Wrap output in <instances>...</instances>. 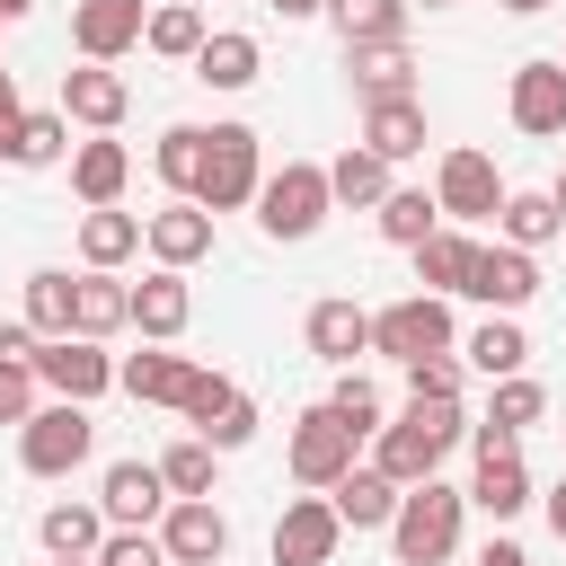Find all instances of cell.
Masks as SVG:
<instances>
[{
	"mask_svg": "<svg viewBox=\"0 0 566 566\" xmlns=\"http://www.w3.org/2000/svg\"><path fill=\"white\" fill-rule=\"evenodd\" d=\"M460 433H469L460 398H424V407H407L398 424L371 433V469H380L389 486H424V478H442V460H451Z\"/></svg>",
	"mask_w": 566,
	"mask_h": 566,
	"instance_id": "cell-1",
	"label": "cell"
},
{
	"mask_svg": "<svg viewBox=\"0 0 566 566\" xmlns=\"http://www.w3.org/2000/svg\"><path fill=\"white\" fill-rule=\"evenodd\" d=\"M460 522H469V495H460V486H442V478L407 486L398 513H389V548H398V566H451Z\"/></svg>",
	"mask_w": 566,
	"mask_h": 566,
	"instance_id": "cell-2",
	"label": "cell"
},
{
	"mask_svg": "<svg viewBox=\"0 0 566 566\" xmlns=\"http://www.w3.org/2000/svg\"><path fill=\"white\" fill-rule=\"evenodd\" d=\"M256 186H265V142L248 124H212L203 133V186H195V203L203 212H239V203H256Z\"/></svg>",
	"mask_w": 566,
	"mask_h": 566,
	"instance_id": "cell-3",
	"label": "cell"
},
{
	"mask_svg": "<svg viewBox=\"0 0 566 566\" xmlns=\"http://www.w3.org/2000/svg\"><path fill=\"white\" fill-rule=\"evenodd\" d=\"M327 212H336V203H327V168H318V159L265 168V186H256V230H265V239H310Z\"/></svg>",
	"mask_w": 566,
	"mask_h": 566,
	"instance_id": "cell-4",
	"label": "cell"
},
{
	"mask_svg": "<svg viewBox=\"0 0 566 566\" xmlns=\"http://www.w3.org/2000/svg\"><path fill=\"white\" fill-rule=\"evenodd\" d=\"M88 451H97V416L71 407V398H53V407H35V416L18 424V469H27V478H71Z\"/></svg>",
	"mask_w": 566,
	"mask_h": 566,
	"instance_id": "cell-5",
	"label": "cell"
},
{
	"mask_svg": "<svg viewBox=\"0 0 566 566\" xmlns=\"http://www.w3.org/2000/svg\"><path fill=\"white\" fill-rule=\"evenodd\" d=\"M371 354H389L398 371H407V363H424V354H460V336H451V301L407 292V301L371 310Z\"/></svg>",
	"mask_w": 566,
	"mask_h": 566,
	"instance_id": "cell-6",
	"label": "cell"
},
{
	"mask_svg": "<svg viewBox=\"0 0 566 566\" xmlns=\"http://www.w3.org/2000/svg\"><path fill=\"white\" fill-rule=\"evenodd\" d=\"M177 416H186L195 442H212V451H248V442H256V398H248L230 371H195V389H186Z\"/></svg>",
	"mask_w": 566,
	"mask_h": 566,
	"instance_id": "cell-7",
	"label": "cell"
},
{
	"mask_svg": "<svg viewBox=\"0 0 566 566\" xmlns=\"http://www.w3.org/2000/svg\"><path fill=\"white\" fill-rule=\"evenodd\" d=\"M27 371H35L53 398H71V407H88V398H106V389H115V354H106V345H88V336H44V345L27 354Z\"/></svg>",
	"mask_w": 566,
	"mask_h": 566,
	"instance_id": "cell-8",
	"label": "cell"
},
{
	"mask_svg": "<svg viewBox=\"0 0 566 566\" xmlns=\"http://www.w3.org/2000/svg\"><path fill=\"white\" fill-rule=\"evenodd\" d=\"M504 168L486 159V150H442V168H433V203H442V221H495L504 212Z\"/></svg>",
	"mask_w": 566,
	"mask_h": 566,
	"instance_id": "cell-9",
	"label": "cell"
},
{
	"mask_svg": "<svg viewBox=\"0 0 566 566\" xmlns=\"http://www.w3.org/2000/svg\"><path fill=\"white\" fill-rule=\"evenodd\" d=\"M469 301H486V318H513L531 292H539V256H522V248H504V239H478V256H469V283H460Z\"/></svg>",
	"mask_w": 566,
	"mask_h": 566,
	"instance_id": "cell-10",
	"label": "cell"
},
{
	"mask_svg": "<svg viewBox=\"0 0 566 566\" xmlns=\"http://www.w3.org/2000/svg\"><path fill=\"white\" fill-rule=\"evenodd\" d=\"M354 451H363V442H354V433H345L327 407H310V416L292 424V442H283V460H292V478H301L310 495H327V486L354 469Z\"/></svg>",
	"mask_w": 566,
	"mask_h": 566,
	"instance_id": "cell-11",
	"label": "cell"
},
{
	"mask_svg": "<svg viewBox=\"0 0 566 566\" xmlns=\"http://www.w3.org/2000/svg\"><path fill=\"white\" fill-rule=\"evenodd\" d=\"M159 548H168V566H221L230 557V513L212 495H177L159 513Z\"/></svg>",
	"mask_w": 566,
	"mask_h": 566,
	"instance_id": "cell-12",
	"label": "cell"
},
{
	"mask_svg": "<svg viewBox=\"0 0 566 566\" xmlns=\"http://www.w3.org/2000/svg\"><path fill=\"white\" fill-rule=\"evenodd\" d=\"M504 115H513V133H531V142H557V133H566V71H557V53H531V62L513 71Z\"/></svg>",
	"mask_w": 566,
	"mask_h": 566,
	"instance_id": "cell-13",
	"label": "cell"
},
{
	"mask_svg": "<svg viewBox=\"0 0 566 566\" xmlns=\"http://www.w3.org/2000/svg\"><path fill=\"white\" fill-rule=\"evenodd\" d=\"M142 248H150V265L186 274V265H203V256H212V212H203V203H186V195H168L159 212H142Z\"/></svg>",
	"mask_w": 566,
	"mask_h": 566,
	"instance_id": "cell-14",
	"label": "cell"
},
{
	"mask_svg": "<svg viewBox=\"0 0 566 566\" xmlns=\"http://www.w3.org/2000/svg\"><path fill=\"white\" fill-rule=\"evenodd\" d=\"M97 513H106V531H159V513H168L159 460H115L97 478Z\"/></svg>",
	"mask_w": 566,
	"mask_h": 566,
	"instance_id": "cell-15",
	"label": "cell"
},
{
	"mask_svg": "<svg viewBox=\"0 0 566 566\" xmlns=\"http://www.w3.org/2000/svg\"><path fill=\"white\" fill-rule=\"evenodd\" d=\"M336 539H345V522L327 495H292L274 513V566H336Z\"/></svg>",
	"mask_w": 566,
	"mask_h": 566,
	"instance_id": "cell-16",
	"label": "cell"
},
{
	"mask_svg": "<svg viewBox=\"0 0 566 566\" xmlns=\"http://www.w3.org/2000/svg\"><path fill=\"white\" fill-rule=\"evenodd\" d=\"M71 44H80V62L115 71L142 44V0H71Z\"/></svg>",
	"mask_w": 566,
	"mask_h": 566,
	"instance_id": "cell-17",
	"label": "cell"
},
{
	"mask_svg": "<svg viewBox=\"0 0 566 566\" xmlns=\"http://www.w3.org/2000/svg\"><path fill=\"white\" fill-rule=\"evenodd\" d=\"M124 106H133L124 71H106V62H80V71H62V124L115 133V124H124Z\"/></svg>",
	"mask_w": 566,
	"mask_h": 566,
	"instance_id": "cell-18",
	"label": "cell"
},
{
	"mask_svg": "<svg viewBox=\"0 0 566 566\" xmlns=\"http://www.w3.org/2000/svg\"><path fill=\"white\" fill-rule=\"evenodd\" d=\"M301 336H310V354L318 363H336V371H354V354H371V310L363 301H310V318H301Z\"/></svg>",
	"mask_w": 566,
	"mask_h": 566,
	"instance_id": "cell-19",
	"label": "cell"
},
{
	"mask_svg": "<svg viewBox=\"0 0 566 566\" xmlns=\"http://www.w3.org/2000/svg\"><path fill=\"white\" fill-rule=\"evenodd\" d=\"M195 371H203V363H186V354H168V345H142V354H124V363H115V389H124V398H142V407H186Z\"/></svg>",
	"mask_w": 566,
	"mask_h": 566,
	"instance_id": "cell-20",
	"label": "cell"
},
{
	"mask_svg": "<svg viewBox=\"0 0 566 566\" xmlns=\"http://www.w3.org/2000/svg\"><path fill=\"white\" fill-rule=\"evenodd\" d=\"M186 318H195V292H186V274L150 265V274L133 283V327H142V345H177V336H186Z\"/></svg>",
	"mask_w": 566,
	"mask_h": 566,
	"instance_id": "cell-21",
	"label": "cell"
},
{
	"mask_svg": "<svg viewBox=\"0 0 566 566\" xmlns=\"http://www.w3.org/2000/svg\"><path fill=\"white\" fill-rule=\"evenodd\" d=\"M548 416V389L531 380V371H513V380H495V398H486V424H469L478 433V451H513L531 424Z\"/></svg>",
	"mask_w": 566,
	"mask_h": 566,
	"instance_id": "cell-22",
	"label": "cell"
},
{
	"mask_svg": "<svg viewBox=\"0 0 566 566\" xmlns=\"http://www.w3.org/2000/svg\"><path fill=\"white\" fill-rule=\"evenodd\" d=\"M363 150L389 159V168L416 159V150H424V97H371V106H363Z\"/></svg>",
	"mask_w": 566,
	"mask_h": 566,
	"instance_id": "cell-23",
	"label": "cell"
},
{
	"mask_svg": "<svg viewBox=\"0 0 566 566\" xmlns=\"http://www.w3.org/2000/svg\"><path fill=\"white\" fill-rule=\"evenodd\" d=\"M124 177H133V150H124L115 133H88V142L71 150V195H80L88 212H106V203L124 195Z\"/></svg>",
	"mask_w": 566,
	"mask_h": 566,
	"instance_id": "cell-24",
	"label": "cell"
},
{
	"mask_svg": "<svg viewBox=\"0 0 566 566\" xmlns=\"http://www.w3.org/2000/svg\"><path fill=\"white\" fill-rule=\"evenodd\" d=\"M115 327H133V283H115V274H71V336L106 345Z\"/></svg>",
	"mask_w": 566,
	"mask_h": 566,
	"instance_id": "cell-25",
	"label": "cell"
},
{
	"mask_svg": "<svg viewBox=\"0 0 566 566\" xmlns=\"http://www.w3.org/2000/svg\"><path fill=\"white\" fill-rule=\"evenodd\" d=\"M398 495H407V486H389V478H380L371 460H354V469H345V478L327 486V504H336V522H345V531H389Z\"/></svg>",
	"mask_w": 566,
	"mask_h": 566,
	"instance_id": "cell-26",
	"label": "cell"
},
{
	"mask_svg": "<svg viewBox=\"0 0 566 566\" xmlns=\"http://www.w3.org/2000/svg\"><path fill=\"white\" fill-rule=\"evenodd\" d=\"M256 71H265V44L248 27H212L203 53H195V80L203 88H256Z\"/></svg>",
	"mask_w": 566,
	"mask_h": 566,
	"instance_id": "cell-27",
	"label": "cell"
},
{
	"mask_svg": "<svg viewBox=\"0 0 566 566\" xmlns=\"http://www.w3.org/2000/svg\"><path fill=\"white\" fill-rule=\"evenodd\" d=\"M478 513H495V522H513L522 504H531V469H522V442L513 451H478V478L460 486Z\"/></svg>",
	"mask_w": 566,
	"mask_h": 566,
	"instance_id": "cell-28",
	"label": "cell"
},
{
	"mask_svg": "<svg viewBox=\"0 0 566 566\" xmlns=\"http://www.w3.org/2000/svg\"><path fill=\"white\" fill-rule=\"evenodd\" d=\"M345 71H354L363 106L371 97H416V53L407 44H345Z\"/></svg>",
	"mask_w": 566,
	"mask_h": 566,
	"instance_id": "cell-29",
	"label": "cell"
},
{
	"mask_svg": "<svg viewBox=\"0 0 566 566\" xmlns=\"http://www.w3.org/2000/svg\"><path fill=\"white\" fill-rule=\"evenodd\" d=\"M124 256H142V212H80V265L88 274H115Z\"/></svg>",
	"mask_w": 566,
	"mask_h": 566,
	"instance_id": "cell-30",
	"label": "cell"
},
{
	"mask_svg": "<svg viewBox=\"0 0 566 566\" xmlns=\"http://www.w3.org/2000/svg\"><path fill=\"white\" fill-rule=\"evenodd\" d=\"M371 221H380V239H389V248H424V239L442 230V203H433L424 186H389V195L371 203Z\"/></svg>",
	"mask_w": 566,
	"mask_h": 566,
	"instance_id": "cell-31",
	"label": "cell"
},
{
	"mask_svg": "<svg viewBox=\"0 0 566 566\" xmlns=\"http://www.w3.org/2000/svg\"><path fill=\"white\" fill-rule=\"evenodd\" d=\"M35 539H44V557H97L106 548V513L97 504H44V522H35Z\"/></svg>",
	"mask_w": 566,
	"mask_h": 566,
	"instance_id": "cell-32",
	"label": "cell"
},
{
	"mask_svg": "<svg viewBox=\"0 0 566 566\" xmlns=\"http://www.w3.org/2000/svg\"><path fill=\"white\" fill-rule=\"evenodd\" d=\"M389 195V159H371L363 142H345L336 159H327V203H354V212H371Z\"/></svg>",
	"mask_w": 566,
	"mask_h": 566,
	"instance_id": "cell-33",
	"label": "cell"
},
{
	"mask_svg": "<svg viewBox=\"0 0 566 566\" xmlns=\"http://www.w3.org/2000/svg\"><path fill=\"white\" fill-rule=\"evenodd\" d=\"M407 256H416V283H424L433 301H451V292L469 283V256H478V239H469V230H433V239H424V248H407Z\"/></svg>",
	"mask_w": 566,
	"mask_h": 566,
	"instance_id": "cell-34",
	"label": "cell"
},
{
	"mask_svg": "<svg viewBox=\"0 0 566 566\" xmlns=\"http://www.w3.org/2000/svg\"><path fill=\"white\" fill-rule=\"evenodd\" d=\"M460 354H469V371H486V380H513V371L531 363V336H522V318H478Z\"/></svg>",
	"mask_w": 566,
	"mask_h": 566,
	"instance_id": "cell-35",
	"label": "cell"
},
{
	"mask_svg": "<svg viewBox=\"0 0 566 566\" xmlns=\"http://www.w3.org/2000/svg\"><path fill=\"white\" fill-rule=\"evenodd\" d=\"M327 27L345 44H407V0H327Z\"/></svg>",
	"mask_w": 566,
	"mask_h": 566,
	"instance_id": "cell-36",
	"label": "cell"
},
{
	"mask_svg": "<svg viewBox=\"0 0 566 566\" xmlns=\"http://www.w3.org/2000/svg\"><path fill=\"white\" fill-rule=\"evenodd\" d=\"M203 35H212V27H203V9H186V0H168V9H150V18H142V44H150L159 62H195V53H203Z\"/></svg>",
	"mask_w": 566,
	"mask_h": 566,
	"instance_id": "cell-37",
	"label": "cell"
},
{
	"mask_svg": "<svg viewBox=\"0 0 566 566\" xmlns=\"http://www.w3.org/2000/svg\"><path fill=\"white\" fill-rule=\"evenodd\" d=\"M150 168H159V186H168V195H186V203H195V186H203V124H168V133H159V150H150Z\"/></svg>",
	"mask_w": 566,
	"mask_h": 566,
	"instance_id": "cell-38",
	"label": "cell"
},
{
	"mask_svg": "<svg viewBox=\"0 0 566 566\" xmlns=\"http://www.w3.org/2000/svg\"><path fill=\"white\" fill-rule=\"evenodd\" d=\"M557 230H566V221H557V203H548V195H504V212H495V239H504V248H522V256H531V248H548Z\"/></svg>",
	"mask_w": 566,
	"mask_h": 566,
	"instance_id": "cell-39",
	"label": "cell"
},
{
	"mask_svg": "<svg viewBox=\"0 0 566 566\" xmlns=\"http://www.w3.org/2000/svg\"><path fill=\"white\" fill-rule=\"evenodd\" d=\"M18 318L35 327V345H44V336H71V274H62V265H35V274H27V310H18Z\"/></svg>",
	"mask_w": 566,
	"mask_h": 566,
	"instance_id": "cell-40",
	"label": "cell"
},
{
	"mask_svg": "<svg viewBox=\"0 0 566 566\" xmlns=\"http://www.w3.org/2000/svg\"><path fill=\"white\" fill-rule=\"evenodd\" d=\"M212 469H221L212 442H195V433L168 442V451H159V486H168V504H177V495H212Z\"/></svg>",
	"mask_w": 566,
	"mask_h": 566,
	"instance_id": "cell-41",
	"label": "cell"
},
{
	"mask_svg": "<svg viewBox=\"0 0 566 566\" xmlns=\"http://www.w3.org/2000/svg\"><path fill=\"white\" fill-rule=\"evenodd\" d=\"M318 407H327V416H336V424H345L354 442H371V433H380V389H371L363 371H345V380H336V389H327Z\"/></svg>",
	"mask_w": 566,
	"mask_h": 566,
	"instance_id": "cell-42",
	"label": "cell"
},
{
	"mask_svg": "<svg viewBox=\"0 0 566 566\" xmlns=\"http://www.w3.org/2000/svg\"><path fill=\"white\" fill-rule=\"evenodd\" d=\"M62 150H71V124H62V106H53V115H27V124H18L9 168H53Z\"/></svg>",
	"mask_w": 566,
	"mask_h": 566,
	"instance_id": "cell-43",
	"label": "cell"
},
{
	"mask_svg": "<svg viewBox=\"0 0 566 566\" xmlns=\"http://www.w3.org/2000/svg\"><path fill=\"white\" fill-rule=\"evenodd\" d=\"M460 354H424V363H407V407H424V398H460Z\"/></svg>",
	"mask_w": 566,
	"mask_h": 566,
	"instance_id": "cell-44",
	"label": "cell"
},
{
	"mask_svg": "<svg viewBox=\"0 0 566 566\" xmlns=\"http://www.w3.org/2000/svg\"><path fill=\"white\" fill-rule=\"evenodd\" d=\"M88 566H168V548H159V531H106V548Z\"/></svg>",
	"mask_w": 566,
	"mask_h": 566,
	"instance_id": "cell-45",
	"label": "cell"
},
{
	"mask_svg": "<svg viewBox=\"0 0 566 566\" xmlns=\"http://www.w3.org/2000/svg\"><path fill=\"white\" fill-rule=\"evenodd\" d=\"M27 416H35V371L0 363V424H27Z\"/></svg>",
	"mask_w": 566,
	"mask_h": 566,
	"instance_id": "cell-46",
	"label": "cell"
},
{
	"mask_svg": "<svg viewBox=\"0 0 566 566\" xmlns=\"http://www.w3.org/2000/svg\"><path fill=\"white\" fill-rule=\"evenodd\" d=\"M18 124H27V106H18V80L0 71V159H9V142H18Z\"/></svg>",
	"mask_w": 566,
	"mask_h": 566,
	"instance_id": "cell-47",
	"label": "cell"
},
{
	"mask_svg": "<svg viewBox=\"0 0 566 566\" xmlns=\"http://www.w3.org/2000/svg\"><path fill=\"white\" fill-rule=\"evenodd\" d=\"M35 354V327L27 318H0V363H27Z\"/></svg>",
	"mask_w": 566,
	"mask_h": 566,
	"instance_id": "cell-48",
	"label": "cell"
},
{
	"mask_svg": "<svg viewBox=\"0 0 566 566\" xmlns=\"http://www.w3.org/2000/svg\"><path fill=\"white\" fill-rule=\"evenodd\" d=\"M478 566H531V548H522V539H486V548H478Z\"/></svg>",
	"mask_w": 566,
	"mask_h": 566,
	"instance_id": "cell-49",
	"label": "cell"
},
{
	"mask_svg": "<svg viewBox=\"0 0 566 566\" xmlns=\"http://www.w3.org/2000/svg\"><path fill=\"white\" fill-rule=\"evenodd\" d=\"M539 504H548V531H557V539H566V478H557V486H548V495H539Z\"/></svg>",
	"mask_w": 566,
	"mask_h": 566,
	"instance_id": "cell-50",
	"label": "cell"
},
{
	"mask_svg": "<svg viewBox=\"0 0 566 566\" xmlns=\"http://www.w3.org/2000/svg\"><path fill=\"white\" fill-rule=\"evenodd\" d=\"M265 9H274V18H318L327 0H265Z\"/></svg>",
	"mask_w": 566,
	"mask_h": 566,
	"instance_id": "cell-51",
	"label": "cell"
},
{
	"mask_svg": "<svg viewBox=\"0 0 566 566\" xmlns=\"http://www.w3.org/2000/svg\"><path fill=\"white\" fill-rule=\"evenodd\" d=\"M495 9H504V18H539L548 0H495Z\"/></svg>",
	"mask_w": 566,
	"mask_h": 566,
	"instance_id": "cell-52",
	"label": "cell"
},
{
	"mask_svg": "<svg viewBox=\"0 0 566 566\" xmlns=\"http://www.w3.org/2000/svg\"><path fill=\"white\" fill-rule=\"evenodd\" d=\"M548 203H557V221H566V168H557V186H548Z\"/></svg>",
	"mask_w": 566,
	"mask_h": 566,
	"instance_id": "cell-53",
	"label": "cell"
},
{
	"mask_svg": "<svg viewBox=\"0 0 566 566\" xmlns=\"http://www.w3.org/2000/svg\"><path fill=\"white\" fill-rule=\"evenodd\" d=\"M27 9H35V0H0V18H27Z\"/></svg>",
	"mask_w": 566,
	"mask_h": 566,
	"instance_id": "cell-54",
	"label": "cell"
},
{
	"mask_svg": "<svg viewBox=\"0 0 566 566\" xmlns=\"http://www.w3.org/2000/svg\"><path fill=\"white\" fill-rule=\"evenodd\" d=\"M407 9H416V0H407ZM424 9H451V0H424Z\"/></svg>",
	"mask_w": 566,
	"mask_h": 566,
	"instance_id": "cell-55",
	"label": "cell"
},
{
	"mask_svg": "<svg viewBox=\"0 0 566 566\" xmlns=\"http://www.w3.org/2000/svg\"><path fill=\"white\" fill-rule=\"evenodd\" d=\"M53 566H88V557H53Z\"/></svg>",
	"mask_w": 566,
	"mask_h": 566,
	"instance_id": "cell-56",
	"label": "cell"
},
{
	"mask_svg": "<svg viewBox=\"0 0 566 566\" xmlns=\"http://www.w3.org/2000/svg\"><path fill=\"white\" fill-rule=\"evenodd\" d=\"M186 9H203V0H186Z\"/></svg>",
	"mask_w": 566,
	"mask_h": 566,
	"instance_id": "cell-57",
	"label": "cell"
},
{
	"mask_svg": "<svg viewBox=\"0 0 566 566\" xmlns=\"http://www.w3.org/2000/svg\"><path fill=\"white\" fill-rule=\"evenodd\" d=\"M557 71H566V53H557Z\"/></svg>",
	"mask_w": 566,
	"mask_h": 566,
	"instance_id": "cell-58",
	"label": "cell"
},
{
	"mask_svg": "<svg viewBox=\"0 0 566 566\" xmlns=\"http://www.w3.org/2000/svg\"><path fill=\"white\" fill-rule=\"evenodd\" d=\"M0 27H9V18H0Z\"/></svg>",
	"mask_w": 566,
	"mask_h": 566,
	"instance_id": "cell-59",
	"label": "cell"
}]
</instances>
